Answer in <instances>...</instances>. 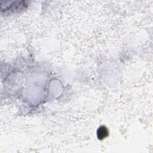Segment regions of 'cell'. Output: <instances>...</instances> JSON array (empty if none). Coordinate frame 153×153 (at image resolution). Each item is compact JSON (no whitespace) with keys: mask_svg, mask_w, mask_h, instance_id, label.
<instances>
[{"mask_svg":"<svg viewBox=\"0 0 153 153\" xmlns=\"http://www.w3.org/2000/svg\"><path fill=\"white\" fill-rule=\"evenodd\" d=\"M97 137L99 139L102 140L104 138L108 136V130L106 127L104 126H102L99 128L97 131Z\"/></svg>","mask_w":153,"mask_h":153,"instance_id":"6da1fadb","label":"cell"}]
</instances>
